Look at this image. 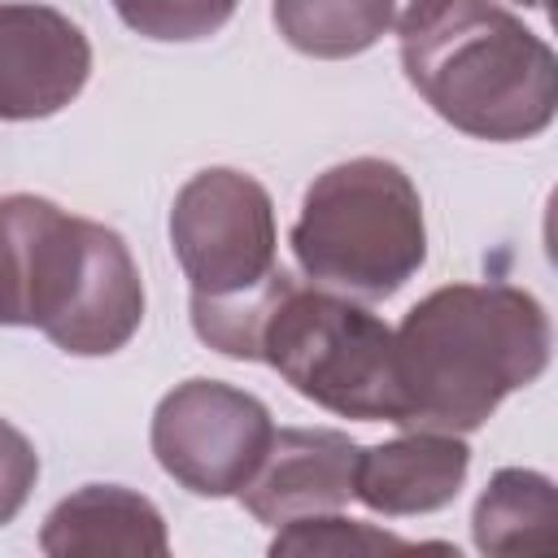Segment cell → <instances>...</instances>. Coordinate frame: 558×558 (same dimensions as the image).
<instances>
[{"label": "cell", "instance_id": "6da1fadb", "mask_svg": "<svg viewBox=\"0 0 558 558\" xmlns=\"http://www.w3.org/2000/svg\"><path fill=\"white\" fill-rule=\"evenodd\" d=\"M397 427L475 432L549 366V314L514 283H445L392 331Z\"/></svg>", "mask_w": 558, "mask_h": 558}, {"label": "cell", "instance_id": "7a4b0ae2", "mask_svg": "<svg viewBox=\"0 0 558 558\" xmlns=\"http://www.w3.org/2000/svg\"><path fill=\"white\" fill-rule=\"evenodd\" d=\"M401 70L453 131L475 140H532L558 113L554 48L497 0H449L401 35Z\"/></svg>", "mask_w": 558, "mask_h": 558}, {"label": "cell", "instance_id": "3957f363", "mask_svg": "<svg viewBox=\"0 0 558 558\" xmlns=\"http://www.w3.org/2000/svg\"><path fill=\"white\" fill-rule=\"evenodd\" d=\"M288 244L310 283L388 301L427 262L423 196L397 161L349 157L314 174Z\"/></svg>", "mask_w": 558, "mask_h": 558}, {"label": "cell", "instance_id": "277c9868", "mask_svg": "<svg viewBox=\"0 0 558 558\" xmlns=\"http://www.w3.org/2000/svg\"><path fill=\"white\" fill-rule=\"evenodd\" d=\"M257 362L340 418L397 423L401 414L392 327L357 296L288 275L262 318Z\"/></svg>", "mask_w": 558, "mask_h": 558}, {"label": "cell", "instance_id": "5b68a950", "mask_svg": "<svg viewBox=\"0 0 558 558\" xmlns=\"http://www.w3.org/2000/svg\"><path fill=\"white\" fill-rule=\"evenodd\" d=\"M144 323V279L126 240L92 218L44 205L31 266V327L61 353L109 357Z\"/></svg>", "mask_w": 558, "mask_h": 558}, {"label": "cell", "instance_id": "8992f818", "mask_svg": "<svg viewBox=\"0 0 558 558\" xmlns=\"http://www.w3.org/2000/svg\"><path fill=\"white\" fill-rule=\"evenodd\" d=\"M275 244V205L253 174L209 166L174 192L170 248L192 283V301L227 305L253 296L279 270Z\"/></svg>", "mask_w": 558, "mask_h": 558}, {"label": "cell", "instance_id": "52a82bcc", "mask_svg": "<svg viewBox=\"0 0 558 558\" xmlns=\"http://www.w3.org/2000/svg\"><path fill=\"white\" fill-rule=\"evenodd\" d=\"M275 436L262 397L222 379H183L153 410L157 466L196 497H235Z\"/></svg>", "mask_w": 558, "mask_h": 558}, {"label": "cell", "instance_id": "ba28073f", "mask_svg": "<svg viewBox=\"0 0 558 558\" xmlns=\"http://www.w3.org/2000/svg\"><path fill=\"white\" fill-rule=\"evenodd\" d=\"M92 78V44L52 4L0 0V122L61 113Z\"/></svg>", "mask_w": 558, "mask_h": 558}, {"label": "cell", "instance_id": "9c48e42d", "mask_svg": "<svg viewBox=\"0 0 558 558\" xmlns=\"http://www.w3.org/2000/svg\"><path fill=\"white\" fill-rule=\"evenodd\" d=\"M357 449L362 445L336 427H275L257 471L235 497L266 527L340 510L353 497Z\"/></svg>", "mask_w": 558, "mask_h": 558}, {"label": "cell", "instance_id": "30bf717a", "mask_svg": "<svg viewBox=\"0 0 558 558\" xmlns=\"http://www.w3.org/2000/svg\"><path fill=\"white\" fill-rule=\"evenodd\" d=\"M471 471V445L458 432L401 427V436L357 449L353 497L388 519L445 510Z\"/></svg>", "mask_w": 558, "mask_h": 558}, {"label": "cell", "instance_id": "8fae6325", "mask_svg": "<svg viewBox=\"0 0 558 558\" xmlns=\"http://www.w3.org/2000/svg\"><path fill=\"white\" fill-rule=\"evenodd\" d=\"M39 549L52 558L70 554H170L166 519L161 510L122 484H83L70 497H61L44 527Z\"/></svg>", "mask_w": 558, "mask_h": 558}, {"label": "cell", "instance_id": "7c38bea8", "mask_svg": "<svg viewBox=\"0 0 558 558\" xmlns=\"http://www.w3.org/2000/svg\"><path fill=\"white\" fill-rule=\"evenodd\" d=\"M449 0H275L279 35L318 61H340L375 48L388 31L410 35Z\"/></svg>", "mask_w": 558, "mask_h": 558}, {"label": "cell", "instance_id": "4fadbf2b", "mask_svg": "<svg viewBox=\"0 0 558 558\" xmlns=\"http://www.w3.org/2000/svg\"><path fill=\"white\" fill-rule=\"evenodd\" d=\"M558 523V493L554 480L532 466H501L475 510L471 536L480 554H519V549H549Z\"/></svg>", "mask_w": 558, "mask_h": 558}, {"label": "cell", "instance_id": "5bb4252c", "mask_svg": "<svg viewBox=\"0 0 558 558\" xmlns=\"http://www.w3.org/2000/svg\"><path fill=\"white\" fill-rule=\"evenodd\" d=\"M48 196H0V327H31L35 231Z\"/></svg>", "mask_w": 558, "mask_h": 558}, {"label": "cell", "instance_id": "9a60e30c", "mask_svg": "<svg viewBox=\"0 0 558 558\" xmlns=\"http://www.w3.org/2000/svg\"><path fill=\"white\" fill-rule=\"evenodd\" d=\"M240 0H113L118 17L157 44H192L231 22Z\"/></svg>", "mask_w": 558, "mask_h": 558}, {"label": "cell", "instance_id": "2e32d148", "mask_svg": "<svg viewBox=\"0 0 558 558\" xmlns=\"http://www.w3.org/2000/svg\"><path fill=\"white\" fill-rule=\"evenodd\" d=\"M379 549H410V541L371 527L362 519H340L336 510L292 519L270 541V554H379Z\"/></svg>", "mask_w": 558, "mask_h": 558}, {"label": "cell", "instance_id": "e0dca14e", "mask_svg": "<svg viewBox=\"0 0 558 558\" xmlns=\"http://www.w3.org/2000/svg\"><path fill=\"white\" fill-rule=\"evenodd\" d=\"M35 480H39V453H35V445L13 423L0 418V527L22 514Z\"/></svg>", "mask_w": 558, "mask_h": 558}, {"label": "cell", "instance_id": "ac0fdd59", "mask_svg": "<svg viewBox=\"0 0 558 558\" xmlns=\"http://www.w3.org/2000/svg\"><path fill=\"white\" fill-rule=\"evenodd\" d=\"M514 4H523V9H545V0H514Z\"/></svg>", "mask_w": 558, "mask_h": 558}]
</instances>
